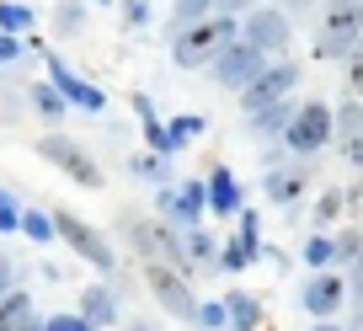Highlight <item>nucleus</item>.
Returning <instances> with one entry per match:
<instances>
[{
    "label": "nucleus",
    "mask_w": 363,
    "mask_h": 331,
    "mask_svg": "<svg viewBox=\"0 0 363 331\" xmlns=\"http://www.w3.org/2000/svg\"><path fill=\"white\" fill-rule=\"evenodd\" d=\"M235 38H240L235 16H203V22L177 27V33H171V59H177L182 69H208L230 43H235Z\"/></svg>",
    "instance_id": "obj_1"
},
{
    "label": "nucleus",
    "mask_w": 363,
    "mask_h": 331,
    "mask_svg": "<svg viewBox=\"0 0 363 331\" xmlns=\"http://www.w3.org/2000/svg\"><path fill=\"white\" fill-rule=\"evenodd\" d=\"M33 150L48 160V166H54V172H65L75 187H86V193H102V187H107V172L96 166V160H91V150H86V145H75L69 134H59V128H48V134L38 139Z\"/></svg>",
    "instance_id": "obj_2"
},
{
    "label": "nucleus",
    "mask_w": 363,
    "mask_h": 331,
    "mask_svg": "<svg viewBox=\"0 0 363 331\" xmlns=\"http://www.w3.org/2000/svg\"><path fill=\"white\" fill-rule=\"evenodd\" d=\"M363 38V0H326L315 33V59H352Z\"/></svg>",
    "instance_id": "obj_3"
},
{
    "label": "nucleus",
    "mask_w": 363,
    "mask_h": 331,
    "mask_svg": "<svg viewBox=\"0 0 363 331\" xmlns=\"http://www.w3.org/2000/svg\"><path fill=\"white\" fill-rule=\"evenodd\" d=\"M54 230H59V240H65L86 267H96V273H113V267H118V246L91 225V219L69 214V208H54Z\"/></svg>",
    "instance_id": "obj_4"
},
{
    "label": "nucleus",
    "mask_w": 363,
    "mask_h": 331,
    "mask_svg": "<svg viewBox=\"0 0 363 331\" xmlns=\"http://www.w3.org/2000/svg\"><path fill=\"white\" fill-rule=\"evenodd\" d=\"M337 139V123H331V102H299V113L289 118L284 128V155L294 160H310Z\"/></svg>",
    "instance_id": "obj_5"
},
{
    "label": "nucleus",
    "mask_w": 363,
    "mask_h": 331,
    "mask_svg": "<svg viewBox=\"0 0 363 331\" xmlns=\"http://www.w3.org/2000/svg\"><path fill=\"white\" fill-rule=\"evenodd\" d=\"M203 214H208L203 176H198V182H166V187H155V219H166V225H177V230H193V225H203Z\"/></svg>",
    "instance_id": "obj_6"
},
{
    "label": "nucleus",
    "mask_w": 363,
    "mask_h": 331,
    "mask_svg": "<svg viewBox=\"0 0 363 331\" xmlns=\"http://www.w3.org/2000/svg\"><path fill=\"white\" fill-rule=\"evenodd\" d=\"M240 43H251L257 54H289V43H294V16L278 11V6H257V11L240 16Z\"/></svg>",
    "instance_id": "obj_7"
},
{
    "label": "nucleus",
    "mask_w": 363,
    "mask_h": 331,
    "mask_svg": "<svg viewBox=\"0 0 363 331\" xmlns=\"http://www.w3.org/2000/svg\"><path fill=\"white\" fill-rule=\"evenodd\" d=\"M294 86H299V64H294V59H267V69H262L246 91H240V113L251 118V113H262V107L289 102Z\"/></svg>",
    "instance_id": "obj_8"
},
{
    "label": "nucleus",
    "mask_w": 363,
    "mask_h": 331,
    "mask_svg": "<svg viewBox=\"0 0 363 331\" xmlns=\"http://www.w3.org/2000/svg\"><path fill=\"white\" fill-rule=\"evenodd\" d=\"M145 288H150V299H155L166 315H177V320H193L198 315V294H193V284H187L177 267L145 262Z\"/></svg>",
    "instance_id": "obj_9"
},
{
    "label": "nucleus",
    "mask_w": 363,
    "mask_h": 331,
    "mask_svg": "<svg viewBox=\"0 0 363 331\" xmlns=\"http://www.w3.org/2000/svg\"><path fill=\"white\" fill-rule=\"evenodd\" d=\"M235 219H240V230H235V235H225V240H219V273H251V267L262 262V252H267L257 208H240Z\"/></svg>",
    "instance_id": "obj_10"
},
{
    "label": "nucleus",
    "mask_w": 363,
    "mask_h": 331,
    "mask_svg": "<svg viewBox=\"0 0 363 331\" xmlns=\"http://www.w3.org/2000/svg\"><path fill=\"white\" fill-rule=\"evenodd\" d=\"M262 69H267V54H257L251 43H240V38H235V43H230L225 54L208 64V80H214L219 91H235V96H240L251 80L262 75Z\"/></svg>",
    "instance_id": "obj_11"
},
{
    "label": "nucleus",
    "mask_w": 363,
    "mask_h": 331,
    "mask_svg": "<svg viewBox=\"0 0 363 331\" xmlns=\"http://www.w3.org/2000/svg\"><path fill=\"white\" fill-rule=\"evenodd\" d=\"M342 305H347V273H337V267L310 273L305 284H299V310H305L310 320H337Z\"/></svg>",
    "instance_id": "obj_12"
},
{
    "label": "nucleus",
    "mask_w": 363,
    "mask_h": 331,
    "mask_svg": "<svg viewBox=\"0 0 363 331\" xmlns=\"http://www.w3.org/2000/svg\"><path fill=\"white\" fill-rule=\"evenodd\" d=\"M43 64H48V86H54L59 96H65V107H69V113H91V118H96V113H107V91H102V86H91L86 75H75V69H69L65 59H54V54H48Z\"/></svg>",
    "instance_id": "obj_13"
},
{
    "label": "nucleus",
    "mask_w": 363,
    "mask_h": 331,
    "mask_svg": "<svg viewBox=\"0 0 363 331\" xmlns=\"http://www.w3.org/2000/svg\"><path fill=\"white\" fill-rule=\"evenodd\" d=\"M305 187H310V160H294V166H284V155L267 160V172H262V193H267L278 208H289Z\"/></svg>",
    "instance_id": "obj_14"
},
{
    "label": "nucleus",
    "mask_w": 363,
    "mask_h": 331,
    "mask_svg": "<svg viewBox=\"0 0 363 331\" xmlns=\"http://www.w3.org/2000/svg\"><path fill=\"white\" fill-rule=\"evenodd\" d=\"M203 187H208V214H219V219H235L240 208H246V187H240V176L230 172V166H208Z\"/></svg>",
    "instance_id": "obj_15"
},
{
    "label": "nucleus",
    "mask_w": 363,
    "mask_h": 331,
    "mask_svg": "<svg viewBox=\"0 0 363 331\" xmlns=\"http://www.w3.org/2000/svg\"><path fill=\"white\" fill-rule=\"evenodd\" d=\"M75 315L86 320L91 331H113L118 326V288L113 284H86L75 299Z\"/></svg>",
    "instance_id": "obj_16"
},
{
    "label": "nucleus",
    "mask_w": 363,
    "mask_h": 331,
    "mask_svg": "<svg viewBox=\"0 0 363 331\" xmlns=\"http://www.w3.org/2000/svg\"><path fill=\"white\" fill-rule=\"evenodd\" d=\"M294 113H299V102L262 107V113L246 118V134H251V139H278V145H284V128H289V118H294Z\"/></svg>",
    "instance_id": "obj_17"
},
{
    "label": "nucleus",
    "mask_w": 363,
    "mask_h": 331,
    "mask_svg": "<svg viewBox=\"0 0 363 331\" xmlns=\"http://www.w3.org/2000/svg\"><path fill=\"white\" fill-rule=\"evenodd\" d=\"M225 310H230V331H257L262 320H267L262 299L246 294V288H230V294H225Z\"/></svg>",
    "instance_id": "obj_18"
},
{
    "label": "nucleus",
    "mask_w": 363,
    "mask_h": 331,
    "mask_svg": "<svg viewBox=\"0 0 363 331\" xmlns=\"http://www.w3.org/2000/svg\"><path fill=\"white\" fill-rule=\"evenodd\" d=\"M27 107H33L38 118H43L48 128H59L69 118V107H65V96L54 91V86H48V80H33V86H27Z\"/></svg>",
    "instance_id": "obj_19"
},
{
    "label": "nucleus",
    "mask_w": 363,
    "mask_h": 331,
    "mask_svg": "<svg viewBox=\"0 0 363 331\" xmlns=\"http://www.w3.org/2000/svg\"><path fill=\"white\" fill-rule=\"evenodd\" d=\"M182 252H187L193 267H219V235L203 230V225H193V230H182Z\"/></svg>",
    "instance_id": "obj_20"
},
{
    "label": "nucleus",
    "mask_w": 363,
    "mask_h": 331,
    "mask_svg": "<svg viewBox=\"0 0 363 331\" xmlns=\"http://www.w3.org/2000/svg\"><path fill=\"white\" fill-rule=\"evenodd\" d=\"M27 320H38L33 294H27V288H11V294H0V331H22Z\"/></svg>",
    "instance_id": "obj_21"
},
{
    "label": "nucleus",
    "mask_w": 363,
    "mask_h": 331,
    "mask_svg": "<svg viewBox=\"0 0 363 331\" xmlns=\"http://www.w3.org/2000/svg\"><path fill=\"white\" fill-rule=\"evenodd\" d=\"M16 235H27L33 240V246H54L59 240V230H54V208H22V230H16Z\"/></svg>",
    "instance_id": "obj_22"
},
{
    "label": "nucleus",
    "mask_w": 363,
    "mask_h": 331,
    "mask_svg": "<svg viewBox=\"0 0 363 331\" xmlns=\"http://www.w3.org/2000/svg\"><path fill=\"white\" fill-rule=\"evenodd\" d=\"M299 257H305L310 273H326V267H337V240H331L326 230H315V235L299 246Z\"/></svg>",
    "instance_id": "obj_23"
},
{
    "label": "nucleus",
    "mask_w": 363,
    "mask_h": 331,
    "mask_svg": "<svg viewBox=\"0 0 363 331\" xmlns=\"http://www.w3.org/2000/svg\"><path fill=\"white\" fill-rule=\"evenodd\" d=\"M38 16L33 6H22V0H0V33H11V38H33Z\"/></svg>",
    "instance_id": "obj_24"
},
{
    "label": "nucleus",
    "mask_w": 363,
    "mask_h": 331,
    "mask_svg": "<svg viewBox=\"0 0 363 331\" xmlns=\"http://www.w3.org/2000/svg\"><path fill=\"white\" fill-rule=\"evenodd\" d=\"M166 128H171V139H177V150H187L193 139H203V134H208V113H177Z\"/></svg>",
    "instance_id": "obj_25"
},
{
    "label": "nucleus",
    "mask_w": 363,
    "mask_h": 331,
    "mask_svg": "<svg viewBox=\"0 0 363 331\" xmlns=\"http://www.w3.org/2000/svg\"><path fill=\"white\" fill-rule=\"evenodd\" d=\"M331 123H337V145H342V139H352V134H363V102H358V96H347L342 107H331Z\"/></svg>",
    "instance_id": "obj_26"
},
{
    "label": "nucleus",
    "mask_w": 363,
    "mask_h": 331,
    "mask_svg": "<svg viewBox=\"0 0 363 331\" xmlns=\"http://www.w3.org/2000/svg\"><path fill=\"white\" fill-rule=\"evenodd\" d=\"M80 27H86V0H59V6H54V33L75 38Z\"/></svg>",
    "instance_id": "obj_27"
},
{
    "label": "nucleus",
    "mask_w": 363,
    "mask_h": 331,
    "mask_svg": "<svg viewBox=\"0 0 363 331\" xmlns=\"http://www.w3.org/2000/svg\"><path fill=\"white\" fill-rule=\"evenodd\" d=\"M128 172H134L139 182L166 187V182H171V160H160V155H150V150H145V155H134V160H128Z\"/></svg>",
    "instance_id": "obj_28"
},
{
    "label": "nucleus",
    "mask_w": 363,
    "mask_h": 331,
    "mask_svg": "<svg viewBox=\"0 0 363 331\" xmlns=\"http://www.w3.org/2000/svg\"><path fill=\"white\" fill-rule=\"evenodd\" d=\"M171 6H177V11H171V33L203 22V16H214V0H171Z\"/></svg>",
    "instance_id": "obj_29"
},
{
    "label": "nucleus",
    "mask_w": 363,
    "mask_h": 331,
    "mask_svg": "<svg viewBox=\"0 0 363 331\" xmlns=\"http://www.w3.org/2000/svg\"><path fill=\"white\" fill-rule=\"evenodd\" d=\"M342 214H347V193H337V187H326V193L315 198V225L326 230V225H337Z\"/></svg>",
    "instance_id": "obj_30"
},
{
    "label": "nucleus",
    "mask_w": 363,
    "mask_h": 331,
    "mask_svg": "<svg viewBox=\"0 0 363 331\" xmlns=\"http://www.w3.org/2000/svg\"><path fill=\"white\" fill-rule=\"evenodd\" d=\"M193 326H198V331H230L225 299H203V305H198V315H193Z\"/></svg>",
    "instance_id": "obj_31"
},
{
    "label": "nucleus",
    "mask_w": 363,
    "mask_h": 331,
    "mask_svg": "<svg viewBox=\"0 0 363 331\" xmlns=\"http://www.w3.org/2000/svg\"><path fill=\"white\" fill-rule=\"evenodd\" d=\"M331 240H337V267H352L363 257V230H331Z\"/></svg>",
    "instance_id": "obj_32"
},
{
    "label": "nucleus",
    "mask_w": 363,
    "mask_h": 331,
    "mask_svg": "<svg viewBox=\"0 0 363 331\" xmlns=\"http://www.w3.org/2000/svg\"><path fill=\"white\" fill-rule=\"evenodd\" d=\"M16 230H22V203L11 187H0V235H16Z\"/></svg>",
    "instance_id": "obj_33"
},
{
    "label": "nucleus",
    "mask_w": 363,
    "mask_h": 331,
    "mask_svg": "<svg viewBox=\"0 0 363 331\" xmlns=\"http://www.w3.org/2000/svg\"><path fill=\"white\" fill-rule=\"evenodd\" d=\"M22 59H27V38L0 33V64H22Z\"/></svg>",
    "instance_id": "obj_34"
},
{
    "label": "nucleus",
    "mask_w": 363,
    "mask_h": 331,
    "mask_svg": "<svg viewBox=\"0 0 363 331\" xmlns=\"http://www.w3.org/2000/svg\"><path fill=\"white\" fill-rule=\"evenodd\" d=\"M123 22L134 27V33H139V27H150V0H123Z\"/></svg>",
    "instance_id": "obj_35"
},
{
    "label": "nucleus",
    "mask_w": 363,
    "mask_h": 331,
    "mask_svg": "<svg viewBox=\"0 0 363 331\" xmlns=\"http://www.w3.org/2000/svg\"><path fill=\"white\" fill-rule=\"evenodd\" d=\"M257 6H262V0H214V16H235V22H240V16L257 11Z\"/></svg>",
    "instance_id": "obj_36"
},
{
    "label": "nucleus",
    "mask_w": 363,
    "mask_h": 331,
    "mask_svg": "<svg viewBox=\"0 0 363 331\" xmlns=\"http://www.w3.org/2000/svg\"><path fill=\"white\" fill-rule=\"evenodd\" d=\"M43 331H91V326L75 315V310H65V315H48V320H43Z\"/></svg>",
    "instance_id": "obj_37"
},
{
    "label": "nucleus",
    "mask_w": 363,
    "mask_h": 331,
    "mask_svg": "<svg viewBox=\"0 0 363 331\" xmlns=\"http://www.w3.org/2000/svg\"><path fill=\"white\" fill-rule=\"evenodd\" d=\"M342 160H347V166H358V172H363V134L342 139Z\"/></svg>",
    "instance_id": "obj_38"
},
{
    "label": "nucleus",
    "mask_w": 363,
    "mask_h": 331,
    "mask_svg": "<svg viewBox=\"0 0 363 331\" xmlns=\"http://www.w3.org/2000/svg\"><path fill=\"white\" fill-rule=\"evenodd\" d=\"M128 107L139 113V123H150V118H155V102H150L145 91H134V96H128Z\"/></svg>",
    "instance_id": "obj_39"
},
{
    "label": "nucleus",
    "mask_w": 363,
    "mask_h": 331,
    "mask_svg": "<svg viewBox=\"0 0 363 331\" xmlns=\"http://www.w3.org/2000/svg\"><path fill=\"white\" fill-rule=\"evenodd\" d=\"M16 288V267H11V257H0V294H11Z\"/></svg>",
    "instance_id": "obj_40"
},
{
    "label": "nucleus",
    "mask_w": 363,
    "mask_h": 331,
    "mask_svg": "<svg viewBox=\"0 0 363 331\" xmlns=\"http://www.w3.org/2000/svg\"><path fill=\"white\" fill-rule=\"evenodd\" d=\"M347 294H352V299H363V257H358V262H352V278H347Z\"/></svg>",
    "instance_id": "obj_41"
},
{
    "label": "nucleus",
    "mask_w": 363,
    "mask_h": 331,
    "mask_svg": "<svg viewBox=\"0 0 363 331\" xmlns=\"http://www.w3.org/2000/svg\"><path fill=\"white\" fill-rule=\"evenodd\" d=\"M123 331H166V326H155V320H128Z\"/></svg>",
    "instance_id": "obj_42"
},
{
    "label": "nucleus",
    "mask_w": 363,
    "mask_h": 331,
    "mask_svg": "<svg viewBox=\"0 0 363 331\" xmlns=\"http://www.w3.org/2000/svg\"><path fill=\"white\" fill-rule=\"evenodd\" d=\"M305 331H347L342 320H315V326H305Z\"/></svg>",
    "instance_id": "obj_43"
},
{
    "label": "nucleus",
    "mask_w": 363,
    "mask_h": 331,
    "mask_svg": "<svg viewBox=\"0 0 363 331\" xmlns=\"http://www.w3.org/2000/svg\"><path fill=\"white\" fill-rule=\"evenodd\" d=\"M299 6H310V0H278V11H289V16H294Z\"/></svg>",
    "instance_id": "obj_44"
},
{
    "label": "nucleus",
    "mask_w": 363,
    "mask_h": 331,
    "mask_svg": "<svg viewBox=\"0 0 363 331\" xmlns=\"http://www.w3.org/2000/svg\"><path fill=\"white\" fill-rule=\"evenodd\" d=\"M22 331H43V320H27V326H22Z\"/></svg>",
    "instance_id": "obj_45"
},
{
    "label": "nucleus",
    "mask_w": 363,
    "mask_h": 331,
    "mask_svg": "<svg viewBox=\"0 0 363 331\" xmlns=\"http://www.w3.org/2000/svg\"><path fill=\"white\" fill-rule=\"evenodd\" d=\"M86 6H113V0H86Z\"/></svg>",
    "instance_id": "obj_46"
}]
</instances>
